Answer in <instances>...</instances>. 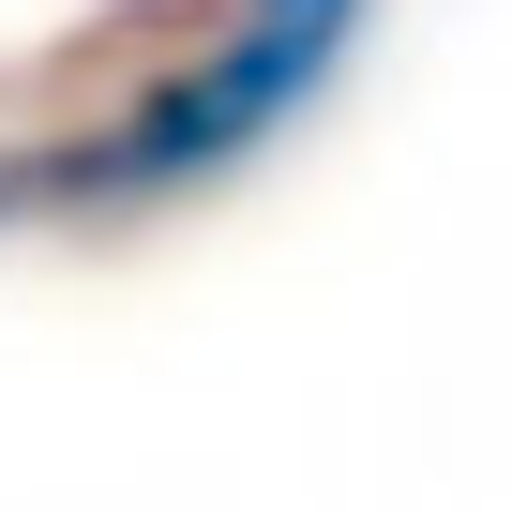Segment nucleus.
<instances>
[{
  "label": "nucleus",
  "instance_id": "obj_1",
  "mask_svg": "<svg viewBox=\"0 0 512 512\" xmlns=\"http://www.w3.org/2000/svg\"><path fill=\"white\" fill-rule=\"evenodd\" d=\"M377 31V0H226L211 31H166L91 121L0 151V226H151L226 196L256 151H287Z\"/></svg>",
  "mask_w": 512,
  "mask_h": 512
}]
</instances>
